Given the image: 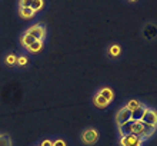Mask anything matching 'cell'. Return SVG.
<instances>
[{
    "instance_id": "cell-1",
    "label": "cell",
    "mask_w": 157,
    "mask_h": 146,
    "mask_svg": "<svg viewBox=\"0 0 157 146\" xmlns=\"http://www.w3.org/2000/svg\"><path fill=\"white\" fill-rule=\"evenodd\" d=\"M144 139L139 136V135H134V133H130V135H124L121 136L120 139V145L121 146H141Z\"/></svg>"
},
{
    "instance_id": "cell-2",
    "label": "cell",
    "mask_w": 157,
    "mask_h": 146,
    "mask_svg": "<svg viewBox=\"0 0 157 146\" xmlns=\"http://www.w3.org/2000/svg\"><path fill=\"white\" fill-rule=\"evenodd\" d=\"M82 139H83V142L86 143V145H93V143L97 142V139H99V133H97V130L96 129H87V130H84Z\"/></svg>"
},
{
    "instance_id": "cell-3",
    "label": "cell",
    "mask_w": 157,
    "mask_h": 146,
    "mask_svg": "<svg viewBox=\"0 0 157 146\" xmlns=\"http://www.w3.org/2000/svg\"><path fill=\"white\" fill-rule=\"evenodd\" d=\"M26 33L30 34V36H33L36 40H43V37H44V27L41 25H33L32 27L27 29Z\"/></svg>"
},
{
    "instance_id": "cell-4",
    "label": "cell",
    "mask_w": 157,
    "mask_h": 146,
    "mask_svg": "<svg viewBox=\"0 0 157 146\" xmlns=\"http://www.w3.org/2000/svg\"><path fill=\"white\" fill-rule=\"evenodd\" d=\"M141 122H143V123H146V125L156 126L157 125V112H156V110H153V109H146L144 116H143Z\"/></svg>"
},
{
    "instance_id": "cell-5",
    "label": "cell",
    "mask_w": 157,
    "mask_h": 146,
    "mask_svg": "<svg viewBox=\"0 0 157 146\" xmlns=\"http://www.w3.org/2000/svg\"><path fill=\"white\" fill-rule=\"evenodd\" d=\"M132 120V110H128L126 106L124 108H121L119 110V113H117V117H116V122L117 125H123V123H126V122Z\"/></svg>"
},
{
    "instance_id": "cell-6",
    "label": "cell",
    "mask_w": 157,
    "mask_h": 146,
    "mask_svg": "<svg viewBox=\"0 0 157 146\" xmlns=\"http://www.w3.org/2000/svg\"><path fill=\"white\" fill-rule=\"evenodd\" d=\"M143 132H144V123L141 120H133V130L132 133L139 135L143 138Z\"/></svg>"
},
{
    "instance_id": "cell-7",
    "label": "cell",
    "mask_w": 157,
    "mask_h": 146,
    "mask_svg": "<svg viewBox=\"0 0 157 146\" xmlns=\"http://www.w3.org/2000/svg\"><path fill=\"white\" fill-rule=\"evenodd\" d=\"M146 109L143 105H141L140 108H137L134 109V110H132V120H141L143 119V116H144V112H146Z\"/></svg>"
},
{
    "instance_id": "cell-8",
    "label": "cell",
    "mask_w": 157,
    "mask_h": 146,
    "mask_svg": "<svg viewBox=\"0 0 157 146\" xmlns=\"http://www.w3.org/2000/svg\"><path fill=\"white\" fill-rule=\"evenodd\" d=\"M119 130H120V135H121V136L130 135L133 130V120H128V122H126V123H123V125H120Z\"/></svg>"
},
{
    "instance_id": "cell-9",
    "label": "cell",
    "mask_w": 157,
    "mask_h": 146,
    "mask_svg": "<svg viewBox=\"0 0 157 146\" xmlns=\"http://www.w3.org/2000/svg\"><path fill=\"white\" fill-rule=\"evenodd\" d=\"M146 39H154L157 36V27L154 25H147L144 29Z\"/></svg>"
},
{
    "instance_id": "cell-10",
    "label": "cell",
    "mask_w": 157,
    "mask_h": 146,
    "mask_svg": "<svg viewBox=\"0 0 157 146\" xmlns=\"http://www.w3.org/2000/svg\"><path fill=\"white\" fill-rule=\"evenodd\" d=\"M94 105L99 109H104V108H107L109 105H110V102H107V100L104 99L100 93H97V95H96V97H94Z\"/></svg>"
},
{
    "instance_id": "cell-11",
    "label": "cell",
    "mask_w": 157,
    "mask_h": 146,
    "mask_svg": "<svg viewBox=\"0 0 157 146\" xmlns=\"http://www.w3.org/2000/svg\"><path fill=\"white\" fill-rule=\"evenodd\" d=\"M19 14L21 19H32L34 16V12L30 7H19Z\"/></svg>"
},
{
    "instance_id": "cell-12",
    "label": "cell",
    "mask_w": 157,
    "mask_h": 146,
    "mask_svg": "<svg viewBox=\"0 0 157 146\" xmlns=\"http://www.w3.org/2000/svg\"><path fill=\"white\" fill-rule=\"evenodd\" d=\"M99 93L104 97V99L107 100V102H112V100L114 99V93H113V90H112L110 88H103Z\"/></svg>"
},
{
    "instance_id": "cell-13",
    "label": "cell",
    "mask_w": 157,
    "mask_h": 146,
    "mask_svg": "<svg viewBox=\"0 0 157 146\" xmlns=\"http://www.w3.org/2000/svg\"><path fill=\"white\" fill-rule=\"evenodd\" d=\"M36 42V39L33 37V36H30V34H27V33H25L23 36H21V45L27 49V47L32 45V43H34Z\"/></svg>"
},
{
    "instance_id": "cell-14",
    "label": "cell",
    "mask_w": 157,
    "mask_h": 146,
    "mask_svg": "<svg viewBox=\"0 0 157 146\" xmlns=\"http://www.w3.org/2000/svg\"><path fill=\"white\" fill-rule=\"evenodd\" d=\"M41 47H43V43H41V40H36L34 43H32L29 47H27V50L29 52H32V53H37V52H40Z\"/></svg>"
},
{
    "instance_id": "cell-15",
    "label": "cell",
    "mask_w": 157,
    "mask_h": 146,
    "mask_svg": "<svg viewBox=\"0 0 157 146\" xmlns=\"http://www.w3.org/2000/svg\"><path fill=\"white\" fill-rule=\"evenodd\" d=\"M109 53H110L112 57H117V56H120V53H121V47H120L119 45H112L110 49H109Z\"/></svg>"
},
{
    "instance_id": "cell-16",
    "label": "cell",
    "mask_w": 157,
    "mask_h": 146,
    "mask_svg": "<svg viewBox=\"0 0 157 146\" xmlns=\"http://www.w3.org/2000/svg\"><path fill=\"white\" fill-rule=\"evenodd\" d=\"M43 6H44V2H43V0H33V3H32L30 9L36 13V12H39V10H41Z\"/></svg>"
},
{
    "instance_id": "cell-17",
    "label": "cell",
    "mask_w": 157,
    "mask_h": 146,
    "mask_svg": "<svg viewBox=\"0 0 157 146\" xmlns=\"http://www.w3.org/2000/svg\"><path fill=\"white\" fill-rule=\"evenodd\" d=\"M154 130H156V126H150V125H146L144 123V132H143V139L149 138L151 135L154 133Z\"/></svg>"
},
{
    "instance_id": "cell-18",
    "label": "cell",
    "mask_w": 157,
    "mask_h": 146,
    "mask_svg": "<svg viewBox=\"0 0 157 146\" xmlns=\"http://www.w3.org/2000/svg\"><path fill=\"white\" fill-rule=\"evenodd\" d=\"M6 65H9V66H13V65H16L17 63V56L14 53H9L7 56H6Z\"/></svg>"
},
{
    "instance_id": "cell-19",
    "label": "cell",
    "mask_w": 157,
    "mask_h": 146,
    "mask_svg": "<svg viewBox=\"0 0 157 146\" xmlns=\"http://www.w3.org/2000/svg\"><path fill=\"white\" fill-rule=\"evenodd\" d=\"M140 106H141L140 102H137L136 99H132L130 102H127V106H126V108H127L128 110H134V109L140 108Z\"/></svg>"
},
{
    "instance_id": "cell-20",
    "label": "cell",
    "mask_w": 157,
    "mask_h": 146,
    "mask_svg": "<svg viewBox=\"0 0 157 146\" xmlns=\"http://www.w3.org/2000/svg\"><path fill=\"white\" fill-rule=\"evenodd\" d=\"M0 146H12L10 138L7 135H0Z\"/></svg>"
},
{
    "instance_id": "cell-21",
    "label": "cell",
    "mask_w": 157,
    "mask_h": 146,
    "mask_svg": "<svg viewBox=\"0 0 157 146\" xmlns=\"http://www.w3.org/2000/svg\"><path fill=\"white\" fill-rule=\"evenodd\" d=\"M27 62H29V60H27V57H26V56H19V57H17V63H16V65H19V66H26V65H27Z\"/></svg>"
},
{
    "instance_id": "cell-22",
    "label": "cell",
    "mask_w": 157,
    "mask_h": 146,
    "mask_svg": "<svg viewBox=\"0 0 157 146\" xmlns=\"http://www.w3.org/2000/svg\"><path fill=\"white\" fill-rule=\"evenodd\" d=\"M33 0H20V7H30Z\"/></svg>"
},
{
    "instance_id": "cell-23",
    "label": "cell",
    "mask_w": 157,
    "mask_h": 146,
    "mask_svg": "<svg viewBox=\"0 0 157 146\" xmlns=\"http://www.w3.org/2000/svg\"><path fill=\"white\" fill-rule=\"evenodd\" d=\"M53 146H66V142L63 139H57V140L53 142Z\"/></svg>"
},
{
    "instance_id": "cell-24",
    "label": "cell",
    "mask_w": 157,
    "mask_h": 146,
    "mask_svg": "<svg viewBox=\"0 0 157 146\" xmlns=\"http://www.w3.org/2000/svg\"><path fill=\"white\" fill-rule=\"evenodd\" d=\"M40 146H53V142H52V140H49V139H46V140H43V142H41Z\"/></svg>"
},
{
    "instance_id": "cell-25",
    "label": "cell",
    "mask_w": 157,
    "mask_h": 146,
    "mask_svg": "<svg viewBox=\"0 0 157 146\" xmlns=\"http://www.w3.org/2000/svg\"><path fill=\"white\" fill-rule=\"evenodd\" d=\"M132 2H134V0H132Z\"/></svg>"
}]
</instances>
